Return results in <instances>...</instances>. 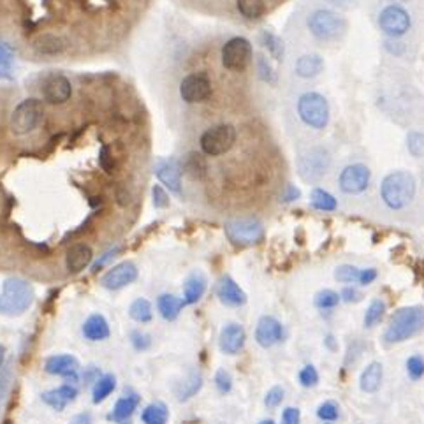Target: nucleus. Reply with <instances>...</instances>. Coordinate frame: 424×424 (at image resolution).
<instances>
[{"label": "nucleus", "mask_w": 424, "mask_h": 424, "mask_svg": "<svg viewBox=\"0 0 424 424\" xmlns=\"http://www.w3.org/2000/svg\"><path fill=\"white\" fill-rule=\"evenodd\" d=\"M412 20L411 14L405 7L398 6V4H389L384 7L379 14V27L389 38H401L411 28Z\"/></svg>", "instance_id": "nucleus-9"}, {"label": "nucleus", "mask_w": 424, "mask_h": 424, "mask_svg": "<svg viewBox=\"0 0 424 424\" xmlns=\"http://www.w3.org/2000/svg\"><path fill=\"white\" fill-rule=\"evenodd\" d=\"M42 93H45V99L48 101L50 104H64L71 99L72 96V86L71 81L64 76H53L46 81L45 88H42Z\"/></svg>", "instance_id": "nucleus-18"}, {"label": "nucleus", "mask_w": 424, "mask_h": 424, "mask_svg": "<svg viewBox=\"0 0 424 424\" xmlns=\"http://www.w3.org/2000/svg\"><path fill=\"white\" fill-rule=\"evenodd\" d=\"M155 175L169 190L180 194V190H182V169H180L178 162L175 159L159 162L157 168H155Z\"/></svg>", "instance_id": "nucleus-17"}, {"label": "nucleus", "mask_w": 424, "mask_h": 424, "mask_svg": "<svg viewBox=\"0 0 424 424\" xmlns=\"http://www.w3.org/2000/svg\"><path fill=\"white\" fill-rule=\"evenodd\" d=\"M407 373L412 380H419L424 375V360L421 356H411L407 360Z\"/></svg>", "instance_id": "nucleus-43"}, {"label": "nucleus", "mask_w": 424, "mask_h": 424, "mask_svg": "<svg viewBox=\"0 0 424 424\" xmlns=\"http://www.w3.org/2000/svg\"><path fill=\"white\" fill-rule=\"evenodd\" d=\"M11 60V53L9 50L6 48L4 45H0V65H7Z\"/></svg>", "instance_id": "nucleus-57"}, {"label": "nucleus", "mask_w": 424, "mask_h": 424, "mask_svg": "<svg viewBox=\"0 0 424 424\" xmlns=\"http://www.w3.org/2000/svg\"><path fill=\"white\" fill-rule=\"evenodd\" d=\"M311 206L319 212H335L336 210V199L333 197L329 192H326L324 188H314L310 194Z\"/></svg>", "instance_id": "nucleus-33"}, {"label": "nucleus", "mask_w": 424, "mask_h": 424, "mask_svg": "<svg viewBox=\"0 0 424 424\" xmlns=\"http://www.w3.org/2000/svg\"><path fill=\"white\" fill-rule=\"evenodd\" d=\"M308 30L319 41H335L347 28L345 20L329 9H317L308 16Z\"/></svg>", "instance_id": "nucleus-5"}, {"label": "nucleus", "mask_w": 424, "mask_h": 424, "mask_svg": "<svg viewBox=\"0 0 424 424\" xmlns=\"http://www.w3.org/2000/svg\"><path fill=\"white\" fill-rule=\"evenodd\" d=\"M340 302H342V299H340V294L338 292L331 291V289H324V291L319 292L314 299L315 306L321 308V310H331V308H335Z\"/></svg>", "instance_id": "nucleus-39"}, {"label": "nucleus", "mask_w": 424, "mask_h": 424, "mask_svg": "<svg viewBox=\"0 0 424 424\" xmlns=\"http://www.w3.org/2000/svg\"><path fill=\"white\" fill-rule=\"evenodd\" d=\"M83 336L90 342H103L110 338V326L101 314L90 315L83 324Z\"/></svg>", "instance_id": "nucleus-23"}, {"label": "nucleus", "mask_w": 424, "mask_h": 424, "mask_svg": "<svg viewBox=\"0 0 424 424\" xmlns=\"http://www.w3.org/2000/svg\"><path fill=\"white\" fill-rule=\"evenodd\" d=\"M76 396H78V389H76L74 386L64 384V386L57 387V389L42 393V401H45L46 405H50L52 408H55V411L62 412L65 408V405L76 400Z\"/></svg>", "instance_id": "nucleus-21"}, {"label": "nucleus", "mask_w": 424, "mask_h": 424, "mask_svg": "<svg viewBox=\"0 0 424 424\" xmlns=\"http://www.w3.org/2000/svg\"><path fill=\"white\" fill-rule=\"evenodd\" d=\"M137 278V268L132 263L125 260V263L117 264L115 268H111L106 275L103 277V285L111 291H118V289L125 287V285L132 284Z\"/></svg>", "instance_id": "nucleus-15"}, {"label": "nucleus", "mask_w": 424, "mask_h": 424, "mask_svg": "<svg viewBox=\"0 0 424 424\" xmlns=\"http://www.w3.org/2000/svg\"><path fill=\"white\" fill-rule=\"evenodd\" d=\"M217 296L227 306H241L246 302V294L243 289L231 277H224L217 285Z\"/></svg>", "instance_id": "nucleus-20"}, {"label": "nucleus", "mask_w": 424, "mask_h": 424, "mask_svg": "<svg viewBox=\"0 0 424 424\" xmlns=\"http://www.w3.org/2000/svg\"><path fill=\"white\" fill-rule=\"evenodd\" d=\"M169 205V197L166 194L164 188L161 185H155L154 187V206L155 208H166Z\"/></svg>", "instance_id": "nucleus-52"}, {"label": "nucleus", "mask_w": 424, "mask_h": 424, "mask_svg": "<svg viewBox=\"0 0 424 424\" xmlns=\"http://www.w3.org/2000/svg\"><path fill=\"white\" fill-rule=\"evenodd\" d=\"M324 69V60L315 53L310 55H303L296 60V74L303 79H311L319 76Z\"/></svg>", "instance_id": "nucleus-25"}, {"label": "nucleus", "mask_w": 424, "mask_h": 424, "mask_svg": "<svg viewBox=\"0 0 424 424\" xmlns=\"http://www.w3.org/2000/svg\"><path fill=\"white\" fill-rule=\"evenodd\" d=\"M361 298H363V294L356 287H345L340 294V299H343L345 303H357L361 302Z\"/></svg>", "instance_id": "nucleus-53"}, {"label": "nucleus", "mask_w": 424, "mask_h": 424, "mask_svg": "<svg viewBox=\"0 0 424 424\" xmlns=\"http://www.w3.org/2000/svg\"><path fill=\"white\" fill-rule=\"evenodd\" d=\"M93 259L92 248L85 243H78V245L71 246L67 252V259H65V264H67V270L71 273H79V271L85 270Z\"/></svg>", "instance_id": "nucleus-22"}, {"label": "nucleus", "mask_w": 424, "mask_h": 424, "mask_svg": "<svg viewBox=\"0 0 424 424\" xmlns=\"http://www.w3.org/2000/svg\"><path fill=\"white\" fill-rule=\"evenodd\" d=\"M183 306H185L183 299L176 298V296H173V294H162V296H159V299H157V308L166 321H175V319L180 315V311H182Z\"/></svg>", "instance_id": "nucleus-28"}, {"label": "nucleus", "mask_w": 424, "mask_h": 424, "mask_svg": "<svg viewBox=\"0 0 424 424\" xmlns=\"http://www.w3.org/2000/svg\"><path fill=\"white\" fill-rule=\"evenodd\" d=\"M416 178L408 171H393L380 183V197L393 212L403 210L416 197Z\"/></svg>", "instance_id": "nucleus-1"}, {"label": "nucleus", "mask_w": 424, "mask_h": 424, "mask_svg": "<svg viewBox=\"0 0 424 424\" xmlns=\"http://www.w3.org/2000/svg\"><path fill=\"white\" fill-rule=\"evenodd\" d=\"M45 369L50 375H60L65 379L76 380L78 379V360L69 354H59L46 360Z\"/></svg>", "instance_id": "nucleus-19"}, {"label": "nucleus", "mask_w": 424, "mask_h": 424, "mask_svg": "<svg viewBox=\"0 0 424 424\" xmlns=\"http://www.w3.org/2000/svg\"><path fill=\"white\" fill-rule=\"evenodd\" d=\"M130 342H132L134 349L136 350H147L151 345L150 335L143 331H132L130 333Z\"/></svg>", "instance_id": "nucleus-49"}, {"label": "nucleus", "mask_w": 424, "mask_h": 424, "mask_svg": "<svg viewBox=\"0 0 424 424\" xmlns=\"http://www.w3.org/2000/svg\"><path fill=\"white\" fill-rule=\"evenodd\" d=\"M284 336V328L280 322L271 315H264L259 319L256 326V342L259 343L263 349H270V347L277 345Z\"/></svg>", "instance_id": "nucleus-14"}, {"label": "nucleus", "mask_w": 424, "mask_h": 424, "mask_svg": "<svg viewBox=\"0 0 424 424\" xmlns=\"http://www.w3.org/2000/svg\"><path fill=\"white\" fill-rule=\"evenodd\" d=\"M169 419V411L164 403H151L141 412V421L144 424H166Z\"/></svg>", "instance_id": "nucleus-31"}, {"label": "nucleus", "mask_w": 424, "mask_h": 424, "mask_svg": "<svg viewBox=\"0 0 424 424\" xmlns=\"http://www.w3.org/2000/svg\"><path fill=\"white\" fill-rule=\"evenodd\" d=\"M9 69H7V65H0V78H9Z\"/></svg>", "instance_id": "nucleus-59"}, {"label": "nucleus", "mask_w": 424, "mask_h": 424, "mask_svg": "<svg viewBox=\"0 0 424 424\" xmlns=\"http://www.w3.org/2000/svg\"><path fill=\"white\" fill-rule=\"evenodd\" d=\"M245 329L241 328L240 324H231L224 326L222 331H220L219 336V347L224 354H229V356H234L243 349L245 345Z\"/></svg>", "instance_id": "nucleus-16"}, {"label": "nucleus", "mask_w": 424, "mask_h": 424, "mask_svg": "<svg viewBox=\"0 0 424 424\" xmlns=\"http://www.w3.org/2000/svg\"><path fill=\"white\" fill-rule=\"evenodd\" d=\"M206 291V278L201 273H194L185 280L183 302L185 304H194L202 298Z\"/></svg>", "instance_id": "nucleus-26"}, {"label": "nucleus", "mask_w": 424, "mask_h": 424, "mask_svg": "<svg viewBox=\"0 0 424 424\" xmlns=\"http://www.w3.org/2000/svg\"><path fill=\"white\" fill-rule=\"evenodd\" d=\"M115 387H117V379H115V375L106 373V375L99 377V379L96 380V386H93V403H103V401L113 393Z\"/></svg>", "instance_id": "nucleus-30"}, {"label": "nucleus", "mask_w": 424, "mask_h": 424, "mask_svg": "<svg viewBox=\"0 0 424 424\" xmlns=\"http://www.w3.org/2000/svg\"><path fill=\"white\" fill-rule=\"evenodd\" d=\"M4 357H6V347L0 345V368H2L4 365Z\"/></svg>", "instance_id": "nucleus-60"}, {"label": "nucleus", "mask_w": 424, "mask_h": 424, "mask_svg": "<svg viewBox=\"0 0 424 424\" xmlns=\"http://www.w3.org/2000/svg\"><path fill=\"white\" fill-rule=\"evenodd\" d=\"M384 379V369L380 363H369L361 373L360 387L363 393H377L382 386Z\"/></svg>", "instance_id": "nucleus-24"}, {"label": "nucleus", "mask_w": 424, "mask_h": 424, "mask_svg": "<svg viewBox=\"0 0 424 424\" xmlns=\"http://www.w3.org/2000/svg\"><path fill=\"white\" fill-rule=\"evenodd\" d=\"M340 190L343 194L356 195L365 192L369 185V169L363 164H350L340 173Z\"/></svg>", "instance_id": "nucleus-13"}, {"label": "nucleus", "mask_w": 424, "mask_h": 424, "mask_svg": "<svg viewBox=\"0 0 424 424\" xmlns=\"http://www.w3.org/2000/svg\"><path fill=\"white\" fill-rule=\"evenodd\" d=\"M384 314H386V303L382 299H373L369 306L366 308L365 314V328H375L380 321H382Z\"/></svg>", "instance_id": "nucleus-36"}, {"label": "nucleus", "mask_w": 424, "mask_h": 424, "mask_svg": "<svg viewBox=\"0 0 424 424\" xmlns=\"http://www.w3.org/2000/svg\"><path fill=\"white\" fill-rule=\"evenodd\" d=\"M284 394H285L284 389H282L280 386L271 387V389L266 393V396H264V405H266L268 408L278 407V405L284 401Z\"/></svg>", "instance_id": "nucleus-47"}, {"label": "nucleus", "mask_w": 424, "mask_h": 424, "mask_svg": "<svg viewBox=\"0 0 424 424\" xmlns=\"http://www.w3.org/2000/svg\"><path fill=\"white\" fill-rule=\"evenodd\" d=\"M34 48H35V52L39 53V55L53 57V55H59V53L64 52L65 42L62 41L59 35L45 34V35H41V38L35 39Z\"/></svg>", "instance_id": "nucleus-27"}, {"label": "nucleus", "mask_w": 424, "mask_h": 424, "mask_svg": "<svg viewBox=\"0 0 424 424\" xmlns=\"http://www.w3.org/2000/svg\"><path fill=\"white\" fill-rule=\"evenodd\" d=\"M99 164H101V168H103L106 173H113L115 162H113V157H111V154H110V148H108V147H104L103 150H101Z\"/></svg>", "instance_id": "nucleus-50"}, {"label": "nucleus", "mask_w": 424, "mask_h": 424, "mask_svg": "<svg viewBox=\"0 0 424 424\" xmlns=\"http://www.w3.org/2000/svg\"><path fill=\"white\" fill-rule=\"evenodd\" d=\"M9 389H11V369L6 368L2 373H0V412H2L4 403H6Z\"/></svg>", "instance_id": "nucleus-48"}, {"label": "nucleus", "mask_w": 424, "mask_h": 424, "mask_svg": "<svg viewBox=\"0 0 424 424\" xmlns=\"http://www.w3.org/2000/svg\"><path fill=\"white\" fill-rule=\"evenodd\" d=\"M206 166L205 157L201 154H188L183 161V171L187 173L190 178H202L206 175Z\"/></svg>", "instance_id": "nucleus-32"}, {"label": "nucleus", "mask_w": 424, "mask_h": 424, "mask_svg": "<svg viewBox=\"0 0 424 424\" xmlns=\"http://www.w3.org/2000/svg\"><path fill=\"white\" fill-rule=\"evenodd\" d=\"M260 39H263L264 48H268V52L271 53V57L277 60H282V57H284V42H282V39L268 30H264L260 34Z\"/></svg>", "instance_id": "nucleus-38"}, {"label": "nucleus", "mask_w": 424, "mask_h": 424, "mask_svg": "<svg viewBox=\"0 0 424 424\" xmlns=\"http://www.w3.org/2000/svg\"><path fill=\"white\" fill-rule=\"evenodd\" d=\"M259 424H275V423L271 421V419H266V421H260Z\"/></svg>", "instance_id": "nucleus-62"}, {"label": "nucleus", "mask_w": 424, "mask_h": 424, "mask_svg": "<svg viewBox=\"0 0 424 424\" xmlns=\"http://www.w3.org/2000/svg\"><path fill=\"white\" fill-rule=\"evenodd\" d=\"M34 303V289L23 278H7L0 294V314L21 315Z\"/></svg>", "instance_id": "nucleus-3"}, {"label": "nucleus", "mask_w": 424, "mask_h": 424, "mask_svg": "<svg viewBox=\"0 0 424 424\" xmlns=\"http://www.w3.org/2000/svg\"><path fill=\"white\" fill-rule=\"evenodd\" d=\"M299 197H302V192H299V188H296L294 185H287L284 190V194H282V201L284 202L298 201Z\"/></svg>", "instance_id": "nucleus-54"}, {"label": "nucleus", "mask_w": 424, "mask_h": 424, "mask_svg": "<svg viewBox=\"0 0 424 424\" xmlns=\"http://www.w3.org/2000/svg\"><path fill=\"white\" fill-rule=\"evenodd\" d=\"M407 148L412 157H424V134L423 132H408Z\"/></svg>", "instance_id": "nucleus-42"}, {"label": "nucleus", "mask_w": 424, "mask_h": 424, "mask_svg": "<svg viewBox=\"0 0 424 424\" xmlns=\"http://www.w3.org/2000/svg\"><path fill=\"white\" fill-rule=\"evenodd\" d=\"M328 2H331V4H336V6H343V4H345V0H328Z\"/></svg>", "instance_id": "nucleus-61"}, {"label": "nucleus", "mask_w": 424, "mask_h": 424, "mask_svg": "<svg viewBox=\"0 0 424 424\" xmlns=\"http://www.w3.org/2000/svg\"><path fill=\"white\" fill-rule=\"evenodd\" d=\"M319 382V373L317 369H315V366L306 365L304 368L299 372V384H302L303 387H314L317 386Z\"/></svg>", "instance_id": "nucleus-46"}, {"label": "nucleus", "mask_w": 424, "mask_h": 424, "mask_svg": "<svg viewBox=\"0 0 424 424\" xmlns=\"http://www.w3.org/2000/svg\"><path fill=\"white\" fill-rule=\"evenodd\" d=\"M302 423V412L299 408L287 407L282 414V424H299Z\"/></svg>", "instance_id": "nucleus-51"}, {"label": "nucleus", "mask_w": 424, "mask_h": 424, "mask_svg": "<svg viewBox=\"0 0 424 424\" xmlns=\"http://www.w3.org/2000/svg\"><path fill=\"white\" fill-rule=\"evenodd\" d=\"M236 6L241 16L246 20H259L266 11L264 0H238Z\"/></svg>", "instance_id": "nucleus-34"}, {"label": "nucleus", "mask_w": 424, "mask_h": 424, "mask_svg": "<svg viewBox=\"0 0 424 424\" xmlns=\"http://www.w3.org/2000/svg\"><path fill=\"white\" fill-rule=\"evenodd\" d=\"M69 424H92V416H90L88 412H85V414H78L71 419V423Z\"/></svg>", "instance_id": "nucleus-56"}, {"label": "nucleus", "mask_w": 424, "mask_h": 424, "mask_svg": "<svg viewBox=\"0 0 424 424\" xmlns=\"http://www.w3.org/2000/svg\"><path fill=\"white\" fill-rule=\"evenodd\" d=\"M424 329V308L421 306H405L394 311L389 326L384 331V342L387 345L401 343L412 338Z\"/></svg>", "instance_id": "nucleus-2"}, {"label": "nucleus", "mask_w": 424, "mask_h": 424, "mask_svg": "<svg viewBox=\"0 0 424 424\" xmlns=\"http://www.w3.org/2000/svg\"><path fill=\"white\" fill-rule=\"evenodd\" d=\"M252 60V45L245 38H233L222 46V64L229 71H245Z\"/></svg>", "instance_id": "nucleus-11"}, {"label": "nucleus", "mask_w": 424, "mask_h": 424, "mask_svg": "<svg viewBox=\"0 0 424 424\" xmlns=\"http://www.w3.org/2000/svg\"><path fill=\"white\" fill-rule=\"evenodd\" d=\"M129 315L130 319H134L136 322H141V324H144V322H150L151 317H154V311H151V304L148 299H136L132 304H130L129 308Z\"/></svg>", "instance_id": "nucleus-35"}, {"label": "nucleus", "mask_w": 424, "mask_h": 424, "mask_svg": "<svg viewBox=\"0 0 424 424\" xmlns=\"http://www.w3.org/2000/svg\"><path fill=\"white\" fill-rule=\"evenodd\" d=\"M360 271L356 266H350V264H342L335 270V278L342 284H354V282L360 280Z\"/></svg>", "instance_id": "nucleus-41"}, {"label": "nucleus", "mask_w": 424, "mask_h": 424, "mask_svg": "<svg viewBox=\"0 0 424 424\" xmlns=\"http://www.w3.org/2000/svg\"><path fill=\"white\" fill-rule=\"evenodd\" d=\"M317 416L319 419H322V421L333 423L338 419V407H336L333 401H324L322 405H319Z\"/></svg>", "instance_id": "nucleus-44"}, {"label": "nucleus", "mask_w": 424, "mask_h": 424, "mask_svg": "<svg viewBox=\"0 0 424 424\" xmlns=\"http://www.w3.org/2000/svg\"><path fill=\"white\" fill-rule=\"evenodd\" d=\"M236 129L229 123L215 125L206 130L201 136V150L210 157H219V155L227 154L236 143Z\"/></svg>", "instance_id": "nucleus-6"}, {"label": "nucleus", "mask_w": 424, "mask_h": 424, "mask_svg": "<svg viewBox=\"0 0 424 424\" xmlns=\"http://www.w3.org/2000/svg\"><path fill=\"white\" fill-rule=\"evenodd\" d=\"M45 117V106L38 99H27L16 106L11 117V129L18 136L32 132L39 127Z\"/></svg>", "instance_id": "nucleus-7"}, {"label": "nucleus", "mask_w": 424, "mask_h": 424, "mask_svg": "<svg viewBox=\"0 0 424 424\" xmlns=\"http://www.w3.org/2000/svg\"><path fill=\"white\" fill-rule=\"evenodd\" d=\"M377 278V270H373V268H368V270H361L360 271V284L361 285H369L373 280Z\"/></svg>", "instance_id": "nucleus-55"}, {"label": "nucleus", "mask_w": 424, "mask_h": 424, "mask_svg": "<svg viewBox=\"0 0 424 424\" xmlns=\"http://www.w3.org/2000/svg\"><path fill=\"white\" fill-rule=\"evenodd\" d=\"M331 166V159L324 148H310L306 154H303L298 159L299 175L306 182H317L328 173Z\"/></svg>", "instance_id": "nucleus-10"}, {"label": "nucleus", "mask_w": 424, "mask_h": 424, "mask_svg": "<svg viewBox=\"0 0 424 424\" xmlns=\"http://www.w3.org/2000/svg\"><path fill=\"white\" fill-rule=\"evenodd\" d=\"M180 96L188 104L202 103L212 96V81L202 72H192L180 83Z\"/></svg>", "instance_id": "nucleus-12"}, {"label": "nucleus", "mask_w": 424, "mask_h": 424, "mask_svg": "<svg viewBox=\"0 0 424 424\" xmlns=\"http://www.w3.org/2000/svg\"><path fill=\"white\" fill-rule=\"evenodd\" d=\"M201 386H202L201 375H199V373H192V375L182 384V389L175 391L176 398H178L180 401L188 400V398H192L199 389H201Z\"/></svg>", "instance_id": "nucleus-37"}, {"label": "nucleus", "mask_w": 424, "mask_h": 424, "mask_svg": "<svg viewBox=\"0 0 424 424\" xmlns=\"http://www.w3.org/2000/svg\"><path fill=\"white\" fill-rule=\"evenodd\" d=\"M256 69H257V76H259L264 83H268V85H275V83H277V74H275L273 67H271L270 62L264 59L263 55L257 57Z\"/></svg>", "instance_id": "nucleus-40"}, {"label": "nucleus", "mask_w": 424, "mask_h": 424, "mask_svg": "<svg viewBox=\"0 0 424 424\" xmlns=\"http://www.w3.org/2000/svg\"><path fill=\"white\" fill-rule=\"evenodd\" d=\"M129 201H130L129 192H127V190H120V192H118V202H120L122 206L129 205Z\"/></svg>", "instance_id": "nucleus-58"}, {"label": "nucleus", "mask_w": 424, "mask_h": 424, "mask_svg": "<svg viewBox=\"0 0 424 424\" xmlns=\"http://www.w3.org/2000/svg\"><path fill=\"white\" fill-rule=\"evenodd\" d=\"M226 234L233 245L250 246L263 240L264 227L263 224L252 217H241L226 222Z\"/></svg>", "instance_id": "nucleus-8"}, {"label": "nucleus", "mask_w": 424, "mask_h": 424, "mask_svg": "<svg viewBox=\"0 0 424 424\" xmlns=\"http://www.w3.org/2000/svg\"><path fill=\"white\" fill-rule=\"evenodd\" d=\"M137 405H139V396H137V394H130V396L120 398V400L117 401V405H115L113 414L110 416V419H113V421L117 423H125L127 419L134 414Z\"/></svg>", "instance_id": "nucleus-29"}, {"label": "nucleus", "mask_w": 424, "mask_h": 424, "mask_svg": "<svg viewBox=\"0 0 424 424\" xmlns=\"http://www.w3.org/2000/svg\"><path fill=\"white\" fill-rule=\"evenodd\" d=\"M215 386L220 394L229 393L231 387H233V377H231V373L227 372V369L220 368L219 372L215 373Z\"/></svg>", "instance_id": "nucleus-45"}, {"label": "nucleus", "mask_w": 424, "mask_h": 424, "mask_svg": "<svg viewBox=\"0 0 424 424\" xmlns=\"http://www.w3.org/2000/svg\"><path fill=\"white\" fill-rule=\"evenodd\" d=\"M298 115L306 127L322 130L329 122V104L324 96L306 92L298 99Z\"/></svg>", "instance_id": "nucleus-4"}]
</instances>
